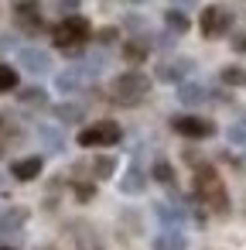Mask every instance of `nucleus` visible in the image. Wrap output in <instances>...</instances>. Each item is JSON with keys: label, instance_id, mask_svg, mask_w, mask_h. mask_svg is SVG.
<instances>
[{"label": "nucleus", "instance_id": "1", "mask_svg": "<svg viewBox=\"0 0 246 250\" xmlns=\"http://www.w3.org/2000/svg\"><path fill=\"white\" fill-rule=\"evenodd\" d=\"M195 195H198V206H208L215 216H229V192H226V185H222L215 168L198 165V171H195Z\"/></svg>", "mask_w": 246, "mask_h": 250}, {"label": "nucleus", "instance_id": "2", "mask_svg": "<svg viewBox=\"0 0 246 250\" xmlns=\"http://www.w3.org/2000/svg\"><path fill=\"white\" fill-rule=\"evenodd\" d=\"M89 38H93V24H89L82 14H69V18H62V21L52 28V42H55V48H62L65 55H82V48H86Z\"/></svg>", "mask_w": 246, "mask_h": 250}, {"label": "nucleus", "instance_id": "3", "mask_svg": "<svg viewBox=\"0 0 246 250\" xmlns=\"http://www.w3.org/2000/svg\"><path fill=\"white\" fill-rule=\"evenodd\" d=\"M110 96H113L120 106H137V103H144V100L151 96V79H147L144 72L130 69V72H123V76H116V79L110 83Z\"/></svg>", "mask_w": 246, "mask_h": 250}, {"label": "nucleus", "instance_id": "4", "mask_svg": "<svg viewBox=\"0 0 246 250\" xmlns=\"http://www.w3.org/2000/svg\"><path fill=\"white\" fill-rule=\"evenodd\" d=\"M120 137H123L120 124H113V120H96V124H89V127L79 130L76 144H79V147H113V144H120Z\"/></svg>", "mask_w": 246, "mask_h": 250}, {"label": "nucleus", "instance_id": "5", "mask_svg": "<svg viewBox=\"0 0 246 250\" xmlns=\"http://www.w3.org/2000/svg\"><path fill=\"white\" fill-rule=\"evenodd\" d=\"M229 28H232V14H229V7H222V4H208V7H202V18H198V31H202V38H222V35H229Z\"/></svg>", "mask_w": 246, "mask_h": 250}, {"label": "nucleus", "instance_id": "6", "mask_svg": "<svg viewBox=\"0 0 246 250\" xmlns=\"http://www.w3.org/2000/svg\"><path fill=\"white\" fill-rule=\"evenodd\" d=\"M195 72V59H188V55H174V59H164L161 65H157V79L161 83H171V86H178V83H185L188 76Z\"/></svg>", "mask_w": 246, "mask_h": 250}, {"label": "nucleus", "instance_id": "7", "mask_svg": "<svg viewBox=\"0 0 246 250\" xmlns=\"http://www.w3.org/2000/svg\"><path fill=\"white\" fill-rule=\"evenodd\" d=\"M171 127H174V134H181V137H188V141H205V137H212L215 134V124L212 120H205V117H171Z\"/></svg>", "mask_w": 246, "mask_h": 250}, {"label": "nucleus", "instance_id": "8", "mask_svg": "<svg viewBox=\"0 0 246 250\" xmlns=\"http://www.w3.org/2000/svg\"><path fill=\"white\" fill-rule=\"evenodd\" d=\"M14 21L24 35H38L45 31V21H41V7H38V0H18V7H14Z\"/></svg>", "mask_w": 246, "mask_h": 250}, {"label": "nucleus", "instance_id": "9", "mask_svg": "<svg viewBox=\"0 0 246 250\" xmlns=\"http://www.w3.org/2000/svg\"><path fill=\"white\" fill-rule=\"evenodd\" d=\"M28 216H31V212H28L24 206H11V209H4V212H0V240L21 236V229H24Z\"/></svg>", "mask_w": 246, "mask_h": 250}, {"label": "nucleus", "instance_id": "10", "mask_svg": "<svg viewBox=\"0 0 246 250\" xmlns=\"http://www.w3.org/2000/svg\"><path fill=\"white\" fill-rule=\"evenodd\" d=\"M120 55H123L127 65H140V62H147V55H151V38H147V35L127 38V42L120 45Z\"/></svg>", "mask_w": 246, "mask_h": 250}, {"label": "nucleus", "instance_id": "11", "mask_svg": "<svg viewBox=\"0 0 246 250\" xmlns=\"http://www.w3.org/2000/svg\"><path fill=\"white\" fill-rule=\"evenodd\" d=\"M18 62H21L28 72H35V76L52 72V55H48L45 48H21V52H18Z\"/></svg>", "mask_w": 246, "mask_h": 250}, {"label": "nucleus", "instance_id": "12", "mask_svg": "<svg viewBox=\"0 0 246 250\" xmlns=\"http://www.w3.org/2000/svg\"><path fill=\"white\" fill-rule=\"evenodd\" d=\"M86 83H89V72H86L82 65H79V69H65V72H58V76H55V89H58L62 96L79 93Z\"/></svg>", "mask_w": 246, "mask_h": 250}, {"label": "nucleus", "instance_id": "13", "mask_svg": "<svg viewBox=\"0 0 246 250\" xmlns=\"http://www.w3.org/2000/svg\"><path fill=\"white\" fill-rule=\"evenodd\" d=\"M154 212H157V219L164 223V229H181V223H185V212H188V206H168V202H154Z\"/></svg>", "mask_w": 246, "mask_h": 250}, {"label": "nucleus", "instance_id": "14", "mask_svg": "<svg viewBox=\"0 0 246 250\" xmlns=\"http://www.w3.org/2000/svg\"><path fill=\"white\" fill-rule=\"evenodd\" d=\"M72 236H76V247H79V250H106L103 240H99V233H96L89 223H82V219L72 223Z\"/></svg>", "mask_w": 246, "mask_h": 250}, {"label": "nucleus", "instance_id": "15", "mask_svg": "<svg viewBox=\"0 0 246 250\" xmlns=\"http://www.w3.org/2000/svg\"><path fill=\"white\" fill-rule=\"evenodd\" d=\"M178 100L185 103V106H202V103H208V86H202V83H178Z\"/></svg>", "mask_w": 246, "mask_h": 250}, {"label": "nucleus", "instance_id": "16", "mask_svg": "<svg viewBox=\"0 0 246 250\" xmlns=\"http://www.w3.org/2000/svg\"><path fill=\"white\" fill-rule=\"evenodd\" d=\"M41 171H45V161H41L38 154H35V158H21V161L11 165V175H14L18 182H35Z\"/></svg>", "mask_w": 246, "mask_h": 250}, {"label": "nucleus", "instance_id": "17", "mask_svg": "<svg viewBox=\"0 0 246 250\" xmlns=\"http://www.w3.org/2000/svg\"><path fill=\"white\" fill-rule=\"evenodd\" d=\"M76 168H86L89 171V178H113V171H116V158H110V154H99V158H93V161H79Z\"/></svg>", "mask_w": 246, "mask_h": 250}, {"label": "nucleus", "instance_id": "18", "mask_svg": "<svg viewBox=\"0 0 246 250\" xmlns=\"http://www.w3.org/2000/svg\"><path fill=\"white\" fill-rule=\"evenodd\" d=\"M144 188H147L144 168H140V165H130V168L123 171V178H120V192H123V195H140Z\"/></svg>", "mask_w": 246, "mask_h": 250}, {"label": "nucleus", "instance_id": "19", "mask_svg": "<svg viewBox=\"0 0 246 250\" xmlns=\"http://www.w3.org/2000/svg\"><path fill=\"white\" fill-rule=\"evenodd\" d=\"M38 137L45 141V147H48L52 154H62V151H65V137H62V130H55V127H48V124H38Z\"/></svg>", "mask_w": 246, "mask_h": 250}, {"label": "nucleus", "instance_id": "20", "mask_svg": "<svg viewBox=\"0 0 246 250\" xmlns=\"http://www.w3.org/2000/svg\"><path fill=\"white\" fill-rule=\"evenodd\" d=\"M52 113H55L58 124H82V117H86V110L79 103H58Z\"/></svg>", "mask_w": 246, "mask_h": 250}, {"label": "nucleus", "instance_id": "21", "mask_svg": "<svg viewBox=\"0 0 246 250\" xmlns=\"http://www.w3.org/2000/svg\"><path fill=\"white\" fill-rule=\"evenodd\" d=\"M154 250H185V236H181V229H164V233L154 240Z\"/></svg>", "mask_w": 246, "mask_h": 250}, {"label": "nucleus", "instance_id": "22", "mask_svg": "<svg viewBox=\"0 0 246 250\" xmlns=\"http://www.w3.org/2000/svg\"><path fill=\"white\" fill-rule=\"evenodd\" d=\"M164 24H168V31H174V35H185L191 24H188V18H185V11L181 7H171L168 14H164Z\"/></svg>", "mask_w": 246, "mask_h": 250}, {"label": "nucleus", "instance_id": "23", "mask_svg": "<svg viewBox=\"0 0 246 250\" xmlns=\"http://www.w3.org/2000/svg\"><path fill=\"white\" fill-rule=\"evenodd\" d=\"M18 100H21L24 106H38V110H41V106H48V93H45L41 86H28V89H21V96H18Z\"/></svg>", "mask_w": 246, "mask_h": 250}, {"label": "nucleus", "instance_id": "24", "mask_svg": "<svg viewBox=\"0 0 246 250\" xmlns=\"http://www.w3.org/2000/svg\"><path fill=\"white\" fill-rule=\"evenodd\" d=\"M151 175L164 185V188H171V185H178V178H174V168H171V161H154V168H151Z\"/></svg>", "mask_w": 246, "mask_h": 250}, {"label": "nucleus", "instance_id": "25", "mask_svg": "<svg viewBox=\"0 0 246 250\" xmlns=\"http://www.w3.org/2000/svg\"><path fill=\"white\" fill-rule=\"evenodd\" d=\"M219 83H222V86H246V69H239V65H226V69L219 72Z\"/></svg>", "mask_w": 246, "mask_h": 250}, {"label": "nucleus", "instance_id": "26", "mask_svg": "<svg viewBox=\"0 0 246 250\" xmlns=\"http://www.w3.org/2000/svg\"><path fill=\"white\" fill-rule=\"evenodd\" d=\"M72 192H76V199H79V202H89V199H96V182H93V178H89V182L72 178Z\"/></svg>", "mask_w": 246, "mask_h": 250}, {"label": "nucleus", "instance_id": "27", "mask_svg": "<svg viewBox=\"0 0 246 250\" xmlns=\"http://www.w3.org/2000/svg\"><path fill=\"white\" fill-rule=\"evenodd\" d=\"M11 89H18V69L0 62V93H11Z\"/></svg>", "mask_w": 246, "mask_h": 250}, {"label": "nucleus", "instance_id": "28", "mask_svg": "<svg viewBox=\"0 0 246 250\" xmlns=\"http://www.w3.org/2000/svg\"><path fill=\"white\" fill-rule=\"evenodd\" d=\"M120 38V28H103V31H96V42L99 45H113Z\"/></svg>", "mask_w": 246, "mask_h": 250}, {"label": "nucleus", "instance_id": "29", "mask_svg": "<svg viewBox=\"0 0 246 250\" xmlns=\"http://www.w3.org/2000/svg\"><path fill=\"white\" fill-rule=\"evenodd\" d=\"M229 144H236V147H246V127H229Z\"/></svg>", "mask_w": 246, "mask_h": 250}, {"label": "nucleus", "instance_id": "30", "mask_svg": "<svg viewBox=\"0 0 246 250\" xmlns=\"http://www.w3.org/2000/svg\"><path fill=\"white\" fill-rule=\"evenodd\" d=\"M79 11V0H58V14L62 18H69V14H76Z\"/></svg>", "mask_w": 246, "mask_h": 250}, {"label": "nucleus", "instance_id": "31", "mask_svg": "<svg viewBox=\"0 0 246 250\" xmlns=\"http://www.w3.org/2000/svg\"><path fill=\"white\" fill-rule=\"evenodd\" d=\"M232 48H236L239 55H246V35H236V38H232Z\"/></svg>", "mask_w": 246, "mask_h": 250}, {"label": "nucleus", "instance_id": "32", "mask_svg": "<svg viewBox=\"0 0 246 250\" xmlns=\"http://www.w3.org/2000/svg\"><path fill=\"white\" fill-rule=\"evenodd\" d=\"M174 7H195V0H171Z\"/></svg>", "mask_w": 246, "mask_h": 250}, {"label": "nucleus", "instance_id": "33", "mask_svg": "<svg viewBox=\"0 0 246 250\" xmlns=\"http://www.w3.org/2000/svg\"><path fill=\"white\" fill-rule=\"evenodd\" d=\"M38 250H58V247H48V243H45V247H38Z\"/></svg>", "mask_w": 246, "mask_h": 250}, {"label": "nucleus", "instance_id": "34", "mask_svg": "<svg viewBox=\"0 0 246 250\" xmlns=\"http://www.w3.org/2000/svg\"><path fill=\"white\" fill-rule=\"evenodd\" d=\"M0 130H4V120H0Z\"/></svg>", "mask_w": 246, "mask_h": 250}]
</instances>
